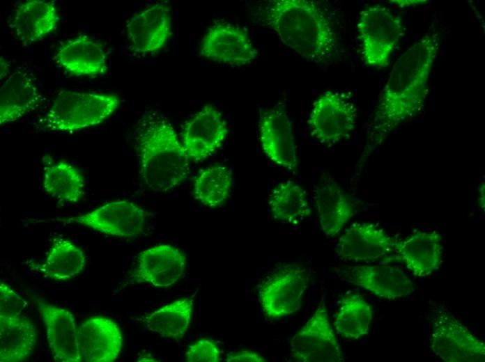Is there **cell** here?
Listing matches in <instances>:
<instances>
[{"label":"cell","mask_w":485,"mask_h":362,"mask_svg":"<svg viewBox=\"0 0 485 362\" xmlns=\"http://www.w3.org/2000/svg\"><path fill=\"white\" fill-rule=\"evenodd\" d=\"M259 137L263 151L268 159L288 171L297 170L295 139L291 122L283 108L275 107L260 113Z\"/></svg>","instance_id":"11"},{"label":"cell","mask_w":485,"mask_h":362,"mask_svg":"<svg viewBox=\"0 0 485 362\" xmlns=\"http://www.w3.org/2000/svg\"><path fill=\"white\" fill-rule=\"evenodd\" d=\"M193 304L192 298L176 300L150 313L144 319L145 325L162 337L180 339L187 331Z\"/></svg>","instance_id":"30"},{"label":"cell","mask_w":485,"mask_h":362,"mask_svg":"<svg viewBox=\"0 0 485 362\" xmlns=\"http://www.w3.org/2000/svg\"><path fill=\"white\" fill-rule=\"evenodd\" d=\"M134 140L139 175L149 189L167 192L187 178L189 157L165 116L154 111L144 113L136 126Z\"/></svg>","instance_id":"3"},{"label":"cell","mask_w":485,"mask_h":362,"mask_svg":"<svg viewBox=\"0 0 485 362\" xmlns=\"http://www.w3.org/2000/svg\"><path fill=\"white\" fill-rule=\"evenodd\" d=\"M397 241L374 223L356 222L344 230L335 246V251L341 260L375 261L387 258L394 251Z\"/></svg>","instance_id":"13"},{"label":"cell","mask_w":485,"mask_h":362,"mask_svg":"<svg viewBox=\"0 0 485 362\" xmlns=\"http://www.w3.org/2000/svg\"><path fill=\"white\" fill-rule=\"evenodd\" d=\"M314 197L322 232L328 237L337 236L355 214L353 198L330 177L318 185Z\"/></svg>","instance_id":"23"},{"label":"cell","mask_w":485,"mask_h":362,"mask_svg":"<svg viewBox=\"0 0 485 362\" xmlns=\"http://www.w3.org/2000/svg\"><path fill=\"white\" fill-rule=\"evenodd\" d=\"M268 205L275 219L288 224H298L311 213L307 192L291 180L279 183L273 188Z\"/></svg>","instance_id":"27"},{"label":"cell","mask_w":485,"mask_h":362,"mask_svg":"<svg viewBox=\"0 0 485 362\" xmlns=\"http://www.w3.org/2000/svg\"><path fill=\"white\" fill-rule=\"evenodd\" d=\"M227 134V123L222 113L206 104L185 125L182 143L189 159L202 161L222 145Z\"/></svg>","instance_id":"15"},{"label":"cell","mask_w":485,"mask_h":362,"mask_svg":"<svg viewBox=\"0 0 485 362\" xmlns=\"http://www.w3.org/2000/svg\"><path fill=\"white\" fill-rule=\"evenodd\" d=\"M59 22L58 8L54 2L31 0L15 8L10 18V28L20 41L30 45L54 31Z\"/></svg>","instance_id":"22"},{"label":"cell","mask_w":485,"mask_h":362,"mask_svg":"<svg viewBox=\"0 0 485 362\" xmlns=\"http://www.w3.org/2000/svg\"><path fill=\"white\" fill-rule=\"evenodd\" d=\"M170 7L156 3L134 15L127 24V35L132 51L152 54L161 50L171 34Z\"/></svg>","instance_id":"17"},{"label":"cell","mask_w":485,"mask_h":362,"mask_svg":"<svg viewBox=\"0 0 485 362\" xmlns=\"http://www.w3.org/2000/svg\"><path fill=\"white\" fill-rule=\"evenodd\" d=\"M82 361L112 362L122 349L123 338L118 326L103 317H91L77 327Z\"/></svg>","instance_id":"18"},{"label":"cell","mask_w":485,"mask_h":362,"mask_svg":"<svg viewBox=\"0 0 485 362\" xmlns=\"http://www.w3.org/2000/svg\"><path fill=\"white\" fill-rule=\"evenodd\" d=\"M232 183L233 173L228 166L216 164L207 167L194 180V198L208 207H219L228 198Z\"/></svg>","instance_id":"31"},{"label":"cell","mask_w":485,"mask_h":362,"mask_svg":"<svg viewBox=\"0 0 485 362\" xmlns=\"http://www.w3.org/2000/svg\"><path fill=\"white\" fill-rule=\"evenodd\" d=\"M226 361L227 362H263L265 361V359L262 356L259 354L243 350L233 353L229 354L226 358Z\"/></svg>","instance_id":"34"},{"label":"cell","mask_w":485,"mask_h":362,"mask_svg":"<svg viewBox=\"0 0 485 362\" xmlns=\"http://www.w3.org/2000/svg\"><path fill=\"white\" fill-rule=\"evenodd\" d=\"M35 304L44 324L47 343L54 359L59 362L82 361L78 329L74 315L68 310L35 298Z\"/></svg>","instance_id":"16"},{"label":"cell","mask_w":485,"mask_h":362,"mask_svg":"<svg viewBox=\"0 0 485 362\" xmlns=\"http://www.w3.org/2000/svg\"><path fill=\"white\" fill-rule=\"evenodd\" d=\"M357 31L364 63L386 68L404 33L402 18L383 5H372L359 14Z\"/></svg>","instance_id":"5"},{"label":"cell","mask_w":485,"mask_h":362,"mask_svg":"<svg viewBox=\"0 0 485 362\" xmlns=\"http://www.w3.org/2000/svg\"><path fill=\"white\" fill-rule=\"evenodd\" d=\"M291 352L294 359L302 362L344 361L324 300L320 302L311 317L292 337Z\"/></svg>","instance_id":"8"},{"label":"cell","mask_w":485,"mask_h":362,"mask_svg":"<svg viewBox=\"0 0 485 362\" xmlns=\"http://www.w3.org/2000/svg\"><path fill=\"white\" fill-rule=\"evenodd\" d=\"M442 40V33L431 26L396 60L378 98L360 162L423 109Z\"/></svg>","instance_id":"1"},{"label":"cell","mask_w":485,"mask_h":362,"mask_svg":"<svg viewBox=\"0 0 485 362\" xmlns=\"http://www.w3.org/2000/svg\"><path fill=\"white\" fill-rule=\"evenodd\" d=\"M148 212L126 200H114L105 203L95 210L58 221L83 225L107 235L119 237H134L145 229Z\"/></svg>","instance_id":"9"},{"label":"cell","mask_w":485,"mask_h":362,"mask_svg":"<svg viewBox=\"0 0 485 362\" xmlns=\"http://www.w3.org/2000/svg\"><path fill=\"white\" fill-rule=\"evenodd\" d=\"M308 287V276L298 266H288L266 280L259 297L265 315L280 319L298 311Z\"/></svg>","instance_id":"10"},{"label":"cell","mask_w":485,"mask_h":362,"mask_svg":"<svg viewBox=\"0 0 485 362\" xmlns=\"http://www.w3.org/2000/svg\"><path fill=\"white\" fill-rule=\"evenodd\" d=\"M258 19L298 54L326 63L337 52V38L330 17L316 1L274 0L259 8Z\"/></svg>","instance_id":"2"},{"label":"cell","mask_w":485,"mask_h":362,"mask_svg":"<svg viewBox=\"0 0 485 362\" xmlns=\"http://www.w3.org/2000/svg\"><path fill=\"white\" fill-rule=\"evenodd\" d=\"M43 158V186L50 196L62 202L75 203L84 196L85 180L80 171L68 162Z\"/></svg>","instance_id":"25"},{"label":"cell","mask_w":485,"mask_h":362,"mask_svg":"<svg viewBox=\"0 0 485 362\" xmlns=\"http://www.w3.org/2000/svg\"><path fill=\"white\" fill-rule=\"evenodd\" d=\"M357 109L345 94L329 90L313 103L308 124L311 136L321 143L332 145L348 138L355 128Z\"/></svg>","instance_id":"7"},{"label":"cell","mask_w":485,"mask_h":362,"mask_svg":"<svg viewBox=\"0 0 485 362\" xmlns=\"http://www.w3.org/2000/svg\"><path fill=\"white\" fill-rule=\"evenodd\" d=\"M199 54L215 62L240 66L252 63L258 51L246 31L222 22L208 29L201 40Z\"/></svg>","instance_id":"12"},{"label":"cell","mask_w":485,"mask_h":362,"mask_svg":"<svg viewBox=\"0 0 485 362\" xmlns=\"http://www.w3.org/2000/svg\"><path fill=\"white\" fill-rule=\"evenodd\" d=\"M36 344V330L27 319L0 317L1 362L22 361L32 354Z\"/></svg>","instance_id":"26"},{"label":"cell","mask_w":485,"mask_h":362,"mask_svg":"<svg viewBox=\"0 0 485 362\" xmlns=\"http://www.w3.org/2000/svg\"><path fill=\"white\" fill-rule=\"evenodd\" d=\"M84 252L70 241L56 238L54 240L43 262L41 271L52 280L65 281L79 275L84 269Z\"/></svg>","instance_id":"29"},{"label":"cell","mask_w":485,"mask_h":362,"mask_svg":"<svg viewBox=\"0 0 485 362\" xmlns=\"http://www.w3.org/2000/svg\"><path fill=\"white\" fill-rule=\"evenodd\" d=\"M54 59L66 71L77 76H101L108 69L102 47L87 36L66 42L58 49Z\"/></svg>","instance_id":"24"},{"label":"cell","mask_w":485,"mask_h":362,"mask_svg":"<svg viewBox=\"0 0 485 362\" xmlns=\"http://www.w3.org/2000/svg\"><path fill=\"white\" fill-rule=\"evenodd\" d=\"M429 346L445 362H484L485 343L453 314L440 310L432 319Z\"/></svg>","instance_id":"6"},{"label":"cell","mask_w":485,"mask_h":362,"mask_svg":"<svg viewBox=\"0 0 485 362\" xmlns=\"http://www.w3.org/2000/svg\"><path fill=\"white\" fill-rule=\"evenodd\" d=\"M26 301L3 282L0 283V317L20 316Z\"/></svg>","instance_id":"32"},{"label":"cell","mask_w":485,"mask_h":362,"mask_svg":"<svg viewBox=\"0 0 485 362\" xmlns=\"http://www.w3.org/2000/svg\"><path fill=\"white\" fill-rule=\"evenodd\" d=\"M221 351L217 345L209 339L202 338L191 344L185 352V359L190 362L220 361Z\"/></svg>","instance_id":"33"},{"label":"cell","mask_w":485,"mask_h":362,"mask_svg":"<svg viewBox=\"0 0 485 362\" xmlns=\"http://www.w3.org/2000/svg\"><path fill=\"white\" fill-rule=\"evenodd\" d=\"M186 262L180 249L169 244L157 245L139 253L131 278L137 283L168 288L183 277Z\"/></svg>","instance_id":"14"},{"label":"cell","mask_w":485,"mask_h":362,"mask_svg":"<svg viewBox=\"0 0 485 362\" xmlns=\"http://www.w3.org/2000/svg\"><path fill=\"white\" fill-rule=\"evenodd\" d=\"M119 99L111 94L61 90L38 118V129L72 132L99 125L118 109Z\"/></svg>","instance_id":"4"},{"label":"cell","mask_w":485,"mask_h":362,"mask_svg":"<svg viewBox=\"0 0 485 362\" xmlns=\"http://www.w3.org/2000/svg\"><path fill=\"white\" fill-rule=\"evenodd\" d=\"M373 310L368 302L357 294L344 297L334 317L336 331L345 338L357 340L369 331Z\"/></svg>","instance_id":"28"},{"label":"cell","mask_w":485,"mask_h":362,"mask_svg":"<svg viewBox=\"0 0 485 362\" xmlns=\"http://www.w3.org/2000/svg\"><path fill=\"white\" fill-rule=\"evenodd\" d=\"M478 205L481 209L484 210L485 206V185L484 182H482L478 189Z\"/></svg>","instance_id":"35"},{"label":"cell","mask_w":485,"mask_h":362,"mask_svg":"<svg viewBox=\"0 0 485 362\" xmlns=\"http://www.w3.org/2000/svg\"><path fill=\"white\" fill-rule=\"evenodd\" d=\"M443 251L442 236L436 231H417L397 241L392 258L404 263L417 277H425L437 270Z\"/></svg>","instance_id":"21"},{"label":"cell","mask_w":485,"mask_h":362,"mask_svg":"<svg viewBox=\"0 0 485 362\" xmlns=\"http://www.w3.org/2000/svg\"><path fill=\"white\" fill-rule=\"evenodd\" d=\"M390 2H392L397 5L402 7V8H406V7H408L409 6H415V5L422 4V3H426V1H420V0H419V1H415V0L414 1H409V0H408V1H398V0L395 1V0H394V1H390Z\"/></svg>","instance_id":"36"},{"label":"cell","mask_w":485,"mask_h":362,"mask_svg":"<svg viewBox=\"0 0 485 362\" xmlns=\"http://www.w3.org/2000/svg\"><path fill=\"white\" fill-rule=\"evenodd\" d=\"M346 277L348 282L381 299L394 300L408 296L415 291L412 280L396 266H352L348 267Z\"/></svg>","instance_id":"20"},{"label":"cell","mask_w":485,"mask_h":362,"mask_svg":"<svg viewBox=\"0 0 485 362\" xmlns=\"http://www.w3.org/2000/svg\"><path fill=\"white\" fill-rule=\"evenodd\" d=\"M44 101L33 75L25 69L15 70L1 84V125L17 120L36 110Z\"/></svg>","instance_id":"19"}]
</instances>
